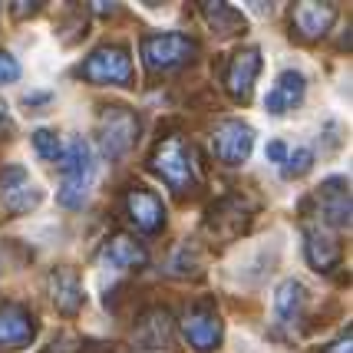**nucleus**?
I'll list each match as a JSON object with an SVG mask.
<instances>
[{
  "label": "nucleus",
  "mask_w": 353,
  "mask_h": 353,
  "mask_svg": "<svg viewBox=\"0 0 353 353\" xmlns=\"http://www.w3.org/2000/svg\"><path fill=\"white\" fill-rule=\"evenodd\" d=\"M199 254H195V248L185 241L179 251H175V261H172V274H199Z\"/></svg>",
  "instance_id": "b1692460"
},
{
  "label": "nucleus",
  "mask_w": 353,
  "mask_h": 353,
  "mask_svg": "<svg viewBox=\"0 0 353 353\" xmlns=\"http://www.w3.org/2000/svg\"><path fill=\"white\" fill-rule=\"evenodd\" d=\"M149 169L169 185L175 195H188L199 185V165H195V149L182 136H162L149 155Z\"/></svg>",
  "instance_id": "f257e3e1"
},
{
  "label": "nucleus",
  "mask_w": 353,
  "mask_h": 353,
  "mask_svg": "<svg viewBox=\"0 0 353 353\" xmlns=\"http://www.w3.org/2000/svg\"><path fill=\"white\" fill-rule=\"evenodd\" d=\"M304 92H307L304 73H301V70H284V73L274 79V86L268 90V96H264V109H268L271 116H284V112H291L294 106L304 103Z\"/></svg>",
  "instance_id": "dca6fc26"
},
{
  "label": "nucleus",
  "mask_w": 353,
  "mask_h": 353,
  "mask_svg": "<svg viewBox=\"0 0 353 353\" xmlns=\"http://www.w3.org/2000/svg\"><path fill=\"white\" fill-rule=\"evenodd\" d=\"M50 297H53V304L60 314L66 317H73L83 310L86 304V291H83V281L73 268H57L53 274H50Z\"/></svg>",
  "instance_id": "f3484780"
},
{
  "label": "nucleus",
  "mask_w": 353,
  "mask_h": 353,
  "mask_svg": "<svg viewBox=\"0 0 353 353\" xmlns=\"http://www.w3.org/2000/svg\"><path fill=\"white\" fill-rule=\"evenodd\" d=\"M264 155L274 162V165H281V175L284 179H301V175H307L310 165H314V152H310L307 145H288V142H281V139H274V142H268V149H264Z\"/></svg>",
  "instance_id": "aec40b11"
},
{
  "label": "nucleus",
  "mask_w": 353,
  "mask_h": 353,
  "mask_svg": "<svg viewBox=\"0 0 353 353\" xmlns=\"http://www.w3.org/2000/svg\"><path fill=\"white\" fill-rule=\"evenodd\" d=\"M334 20H337V3H310V0H304V3L294 7L291 27L304 40H317L334 27Z\"/></svg>",
  "instance_id": "a211bd4d"
},
{
  "label": "nucleus",
  "mask_w": 353,
  "mask_h": 353,
  "mask_svg": "<svg viewBox=\"0 0 353 353\" xmlns=\"http://www.w3.org/2000/svg\"><path fill=\"white\" fill-rule=\"evenodd\" d=\"M254 149V129L241 119H225L212 132V152L221 165H241Z\"/></svg>",
  "instance_id": "1a4fd4ad"
},
{
  "label": "nucleus",
  "mask_w": 353,
  "mask_h": 353,
  "mask_svg": "<svg viewBox=\"0 0 353 353\" xmlns=\"http://www.w3.org/2000/svg\"><path fill=\"white\" fill-rule=\"evenodd\" d=\"M37 337V321L23 304H0V350H23Z\"/></svg>",
  "instance_id": "4468645a"
},
{
  "label": "nucleus",
  "mask_w": 353,
  "mask_h": 353,
  "mask_svg": "<svg viewBox=\"0 0 353 353\" xmlns=\"http://www.w3.org/2000/svg\"><path fill=\"white\" fill-rule=\"evenodd\" d=\"M125 215H129V221L139 231L155 234V231H162V225H165V205H162V199L155 195L152 188L129 185L125 188Z\"/></svg>",
  "instance_id": "ddd939ff"
},
{
  "label": "nucleus",
  "mask_w": 353,
  "mask_h": 353,
  "mask_svg": "<svg viewBox=\"0 0 353 353\" xmlns=\"http://www.w3.org/2000/svg\"><path fill=\"white\" fill-rule=\"evenodd\" d=\"M60 205L63 208H83L90 199L92 179H96V159L86 139H70L63 142L60 155Z\"/></svg>",
  "instance_id": "f03ea898"
},
{
  "label": "nucleus",
  "mask_w": 353,
  "mask_h": 353,
  "mask_svg": "<svg viewBox=\"0 0 353 353\" xmlns=\"http://www.w3.org/2000/svg\"><path fill=\"white\" fill-rule=\"evenodd\" d=\"M33 149L43 155L46 162H60L63 155V139L53 132V129H37L33 132Z\"/></svg>",
  "instance_id": "5701e85b"
},
{
  "label": "nucleus",
  "mask_w": 353,
  "mask_h": 353,
  "mask_svg": "<svg viewBox=\"0 0 353 353\" xmlns=\"http://www.w3.org/2000/svg\"><path fill=\"white\" fill-rule=\"evenodd\" d=\"M77 77L90 79V83H103V86H129L132 83V53L125 43H106L92 50L86 60L79 63Z\"/></svg>",
  "instance_id": "20e7f679"
},
{
  "label": "nucleus",
  "mask_w": 353,
  "mask_h": 353,
  "mask_svg": "<svg viewBox=\"0 0 353 353\" xmlns=\"http://www.w3.org/2000/svg\"><path fill=\"white\" fill-rule=\"evenodd\" d=\"M317 218L323 228H350V185L347 179H327L314 192Z\"/></svg>",
  "instance_id": "f8f14e48"
},
{
  "label": "nucleus",
  "mask_w": 353,
  "mask_h": 353,
  "mask_svg": "<svg viewBox=\"0 0 353 353\" xmlns=\"http://www.w3.org/2000/svg\"><path fill=\"white\" fill-rule=\"evenodd\" d=\"M40 201H43V188L33 182L23 165L0 169V205L7 215H27L33 208H40Z\"/></svg>",
  "instance_id": "0eeeda50"
},
{
  "label": "nucleus",
  "mask_w": 353,
  "mask_h": 353,
  "mask_svg": "<svg viewBox=\"0 0 353 353\" xmlns=\"http://www.w3.org/2000/svg\"><path fill=\"white\" fill-rule=\"evenodd\" d=\"M172 334H175V321L165 307H149L136 317V327H132V343H136L142 353H159L169 350Z\"/></svg>",
  "instance_id": "9d476101"
},
{
  "label": "nucleus",
  "mask_w": 353,
  "mask_h": 353,
  "mask_svg": "<svg viewBox=\"0 0 353 353\" xmlns=\"http://www.w3.org/2000/svg\"><path fill=\"white\" fill-rule=\"evenodd\" d=\"M77 353H112V347H86V350H83V347H79Z\"/></svg>",
  "instance_id": "bb28decb"
},
{
  "label": "nucleus",
  "mask_w": 353,
  "mask_h": 353,
  "mask_svg": "<svg viewBox=\"0 0 353 353\" xmlns=\"http://www.w3.org/2000/svg\"><path fill=\"white\" fill-rule=\"evenodd\" d=\"M139 136V116L129 106H106L96 123V142L106 159H119L132 149Z\"/></svg>",
  "instance_id": "423d86ee"
},
{
  "label": "nucleus",
  "mask_w": 353,
  "mask_h": 353,
  "mask_svg": "<svg viewBox=\"0 0 353 353\" xmlns=\"http://www.w3.org/2000/svg\"><path fill=\"white\" fill-rule=\"evenodd\" d=\"M261 73V50L258 46H241L225 66V90L231 99L248 103L254 92V79Z\"/></svg>",
  "instance_id": "9b49d317"
},
{
  "label": "nucleus",
  "mask_w": 353,
  "mask_h": 353,
  "mask_svg": "<svg viewBox=\"0 0 353 353\" xmlns=\"http://www.w3.org/2000/svg\"><path fill=\"white\" fill-rule=\"evenodd\" d=\"M304 254H307L310 268H317V271H330V268L340 264L337 238L330 234V228H323V225H307V228H304Z\"/></svg>",
  "instance_id": "6ab92c4d"
},
{
  "label": "nucleus",
  "mask_w": 353,
  "mask_h": 353,
  "mask_svg": "<svg viewBox=\"0 0 353 353\" xmlns=\"http://www.w3.org/2000/svg\"><path fill=\"white\" fill-rule=\"evenodd\" d=\"M201 14H205L208 27L218 37H238V33H245V17L231 3H201Z\"/></svg>",
  "instance_id": "4be33fe9"
},
{
  "label": "nucleus",
  "mask_w": 353,
  "mask_h": 353,
  "mask_svg": "<svg viewBox=\"0 0 353 353\" xmlns=\"http://www.w3.org/2000/svg\"><path fill=\"white\" fill-rule=\"evenodd\" d=\"M254 215V201L248 199L245 192H231L225 199H218L208 212H205V234L212 241H234L241 231L248 228V221Z\"/></svg>",
  "instance_id": "7ed1b4c3"
},
{
  "label": "nucleus",
  "mask_w": 353,
  "mask_h": 353,
  "mask_svg": "<svg viewBox=\"0 0 353 353\" xmlns=\"http://www.w3.org/2000/svg\"><path fill=\"white\" fill-rule=\"evenodd\" d=\"M199 57V43L185 33H149L142 40V60L152 73H169Z\"/></svg>",
  "instance_id": "39448f33"
},
{
  "label": "nucleus",
  "mask_w": 353,
  "mask_h": 353,
  "mask_svg": "<svg viewBox=\"0 0 353 353\" xmlns=\"http://www.w3.org/2000/svg\"><path fill=\"white\" fill-rule=\"evenodd\" d=\"M182 334L199 353H212L225 337V323L212 301H195L182 314Z\"/></svg>",
  "instance_id": "6e6552de"
},
{
  "label": "nucleus",
  "mask_w": 353,
  "mask_h": 353,
  "mask_svg": "<svg viewBox=\"0 0 353 353\" xmlns=\"http://www.w3.org/2000/svg\"><path fill=\"white\" fill-rule=\"evenodd\" d=\"M14 79H20V63L0 50V83H14Z\"/></svg>",
  "instance_id": "393cba45"
},
{
  "label": "nucleus",
  "mask_w": 353,
  "mask_h": 353,
  "mask_svg": "<svg viewBox=\"0 0 353 353\" xmlns=\"http://www.w3.org/2000/svg\"><path fill=\"white\" fill-rule=\"evenodd\" d=\"M43 353H66V350H63V347H57V343H53V347H46Z\"/></svg>",
  "instance_id": "cd10ccee"
},
{
  "label": "nucleus",
  "mask_w": 353,
  "mask_h": 353,
  "mask_svg": "<svg viewBox=\"0 0 353 353\" xmlns=\"http://www.w3.org/2000/svg\"><path fill=\"white\" fill-rule=\"evenodd\" d=\"M350 347H353V340H350V330H347L343 337H337L334 343H330V347H327V350H323V353H350Z\"/></svg>",
  "instance_id": "a878e982"
},
{
  "label": "nucleus",
  "mask_w": 353,
  "mask_h": 353,
  "mask_svg": "<svg viewBox=\"0 0 353 353\" xmlns=\"http://www.w3.org/2000/svg\"><path fill=\"white\" fill-rule=\"evenodd\" d=\"M99 261L106 264V268H112V271H136V268H145L149 251H145V245L136 241L132 234L119 231V234H112L106 245H103Z\"/></svg>",
  "instance_id": "2eb2a0df"
},
{
  "label": "nucleus",
  "mask_w": 353,
  "mask_h": 353,
  "mask_svg": "<svg viewBox=\"0 0 353 353\" xmlns=\"http://www.w3.org/2000/svg\"><path fill=\"white\" fill-rule=\"evenodd\" d=\"M307 307V291L301 281H284L274 294V317L281 323H297Z\"/></svg>",
  "instance_id": "412c9836"
}]
</instances>
